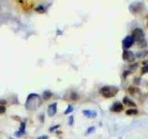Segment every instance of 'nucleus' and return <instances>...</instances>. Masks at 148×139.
I'll use <instances>...</instances> for the list:
<instances>
[{
    "mask_svg": "<svg viewBox=\"0 0 148 139\" xmlns=\"http://www.w3.org/2000/svg\"><path fill=\"white\" fill-rule=\"evenodd\" d=\"M58 127H59V125H56V126H54V127H52V128H50V132L54 131V130H56V128H58Z\"/></svg>",
    "mask_w": 148,
    "mask_h": 139,
    "instance_id": "21",
    "label": "nucleus"
},
{
    "mask_svg": "<svg viewBox=\"0 0 148 139\" xmlns=\"http://www.w3.org/2000/svg\"><path fill=\"white\" fill-rule=\"evenodd\" d=\"M73 111V107L71 106V105H69V107H68V109L65 110V112H64V114H69V113H70V112H72Z\"/></svg>",
    "mask_w": 148,
    "mask_h": 139,
    "instance_id": "14",
    "label": "nucleus"
},
{
    "mask_svg": "<svg viewBox=\"0 0 148 139\" xmlns=\"http://www.w3.org/2000/svg\"><path fill=\"white\" fill-rule=\"evenodd\" d=\"M148 72V64L147 65H144L142 69V73L144 74V73H147Z\"/></svg>",
    "mask_w": 148,
    "mask_h": 139,
    "instance_id": "15",
    "label": "nucleus"
},
{
    "mask_svg": "<svg viewBox=\"0 0 148 139\" xmlns=\"http://www.w3.org/2000/svg\"><path fill=\"white\" fill-rule=\"evenodd\" d=\"M133 43H134V39H133V37L131 36V35H128V36H126L124 38V40L122 41V46H123V48H124L125 50L129 49L130 47L133 45Z\"/></svg>",
    "mask_w": 148,
    "mask_h": 139,
    "instance_id": "5",
    "label": "nucleus"
},
{
    "mask_svg": "<svg viewBox=\"0 0 148 139\" xmlns=\"http://www.w3.org/2000/svg\"><path fill=\"white\" fill-rule=\"evenodd\" d=\"M25 122H22L21 124H20V128H19V130H18V132L16 133V135L17 136H21V135H23V134H25Z\"/></svg>",
    "mask_w": 148,
    "mask_h": 139,
    "instance_id": "11",
    "label": "nucleus"
},
{
    "mask_svg": "<svg viewBox=\"0 0 148 139\" xmlns=\"http://www.w3.org/2000/svg\"><path fill=\"white\" fill-rule=\"evenodd\" d=\"M71 99L72 100H76L77 99V94L76 93H72L71 94Z\"/></svg>",
    "mask_w": 148,
    "mask_h": 139,
    "instance_id": "19",
    "label": "nucleus"
},
{
    "mask_svg": "<svg viewBox=\"0 0 148 139\" xmlns=\"http://www.w3.org/2000/svg\"><path fill=\"white\" fill-rule=\"evenodd\" d=\"M119 92V89L115 86H104L100 89V94L106 98L113 97Z\"/></svg>",
    "mask_w": 148,
    "mask_h": 139,
    "instance_id": "2",
    "label": "nucleus"
},
{
    "mask_svg": "<svg viewBox=\"0 0 148 139\" xmlns=\"http://www.w3.org/2000/svg\"><path fill=\"white\" fill-rule=\"evenodd\" d=\"M143 9H144V7H143V4L142 2H133V3H131V4L130 5L129 7V10L132 14L139 13Z\"/></svg>",
    "mask_w": 148,
    "mask_h": 139,
    "instance_id": "3",
    "label": "nucleus"
},
{
    "mask_svg": "<svg viewBox=\"0 0 148 139\" xmlns=\"http://www.w3.org/2000/svg\"><path fill=\"white\" fill-rule=\"evenodd\" d=\"M131 36L133 37L134 41L140 43V42L143 41V38H144V32H143V31L142 29L136 28L133 32H132V35H131Z\"/></svg>",
    "mask_w": 148,
    "mask_h": 139,
    "instance_id": "4",
    "label": "nucleus"
},
{
    "mask_svg": "<svg viewBox=\"0 0 148 139\" xmlns=\"http://www.w3.org/2000/svg\"><path fill=\"white\" fill-rule=\"evenodd\" d=\"M123 103H124L125 105H127V106L135 107V108H136V104H135L132 100H130L129 97H125L124 98H123Z\"/></svg>",
    "mask_w": 148,
    "mask_h": 139,
    "instance_id": "10",
    "label": "nucleus"
},
{
    "mask_svg": "<svg viewBox=\"0 0 148 139\" xmlns=\"http://www.w3.org/2000/svg\"><path fill=\"white\" fill-rule=\"evenodd\" d=\"M56 109H57V104L56 103H53V104H51L49 105L48 107V109H47V114L48 116H54L56 113Z\"/></svg>",
    "mask_w": 148,
    "mask_h": 139,
    "instance_id": "7",
    "label": "nucleus"
},
{
    "mask_svg": "<svg viewBox=\"0 0 148 139\" xmlns=\"http://www.w3.org/2000/svg\"><path fill=\"white\" fill-rule=\"evenodd\" d=\"M124 72H125V73H124V77H126V75L130 73V71H127V70H126V71H124Z\"/></svg>",
    "mask_w": 148,
    "mask_h": 139,
    "instance_id": "22",
    "label": "nucleus"
},
{
    "mask_svg": "<svg viewBox=\"0 0 148 139\" xmlns=\"http://www.w3.org/2000/svg\"><path fill=\"white\" fill-rule=\"evenodd\" d=\"M146 54H147V52H146V51H144L143 53V51H142V52H140L138 55H137V57H138V58H142V57H144Z\"/></svg>",
    "mask_w": 148,
    "mask_h": 139,
    "instance_id": "18",
    "label": "nucleus"
},
{
    "mask_svg": "<svg viewBox=\"0 0 148 139\" xmlns=\"http://www.w3.org/2000/svg\"><path fill=\"white\" fill-rule=\"evenodd\" d=\"M41 98L40 97L36 95V94H31L27 98V101H26V109H36L38 107L41 105Z\"/></svg>",
    "mask_w": 148,
    "mask_h": 139,
    "instance_id": "1",
    "label": "nucleus"
},
{
    "mask_svg": "<svg viewBox=\"0 0 148 139\" xmlns=\"http://www.w3.org/2000/svg\"><path fill=\"white\" fill-rule=\"evenodd\" d=\"M138 113V110L136 109H127L126 110V114L128 116H132V115H136Z\"/></svg>",
    "mask_w": 148,
    "mask_h": 139,
    "instance_id": "12",
    "label": "nucleus"
},
{
    "mask_svg": "<svg viewBox=\"0 0 148 139\" xmlns=\"http://www.w3.org/2000/svg\"><path fill=\"white\" fill-rule=\"evenodd\" d=\"M47 138H48V136H47V135H41V136L37 137V139H47Z\"/></svg>",
    "mask_w": 148,
    "mask_h": 139,
    "instance_id": "20",
    "label": "nucleus"
},
{
    "mask_svg": "<svg viewBox=\"0 0 148 139\" xmlns=\"http://www.w3.org/2000/svg\"><path fill=\"white\" fill-rule=\"evenodd\" d=\"M74 122V120H73V116H69V125H72Z\"/></svg>",
    "mask_w": 148,
    "mask_h": 139,
    "instance_id": "17",
    "label": "nucleus"
},
{
    "mask_svg": "<svg viewBox=\"0 0 148 139\" xmlns=\"http://www.w3.org/2000/svg\"><path fill=\"white\" fill-rule=\"evenodd\" d=\"M95 130V128L93 127V126H92V127H90V128H88V130H87V132H86V134H91V133H92L93 131Z\"/></svg>",
    "mask_w": 148,
    "mask_h": 139,
    "instance_id": "16",
    "label": "nucleus"
},
{
    "mask_svg": "<svg viewBox=\"0 0 148 139\" xmlns=\"http://www.w3.org/2000/svg\"><path fill=\"white\" fill-rule=\"evenodd\" d=\"M43 97H44V99L47 100V99H49L52 97V93L50 91H45L44 94H43Z\"/></svg>",
    "mask_w": 148,
    "mask_h": 139,
    "instance_id": "13",
    "label": "nucleus"
},
{
    "mask_svg": "<svg viewBox=\"0 0 148 139\" xmlns=\"http://www.w3.org/2000/svg\"><path fill=\"white\" fill-rule=\"evenodd\" d=\"M122 58L123 60L128 61V62H131L135 60V56L134 54L130 50H124L123 51V54H122Z\"/></svg>",
    "mask_w": 148,
    "mask_h": 139,
    "instance_id": "6",
    "label": "nucleus"
},
{
    "mask_svg": "<svg viewBox=\"0 0 148 139\" xmlns=\"http://www.w3.org/2000/svg\"><path fill=\"white\" fill-rule=\"evenodd\" d=\"M122 109H123V105L120 102H115L110 108V110L114 112H120Z\"/></svg>",
    "mask_w": 148,
    "mask_h": 139,
    "instance_id": "8",
    "label": "nucleus"
},
{
    "mask_svg": "<svg viewBox=\"0 0 148 139\" xmlns=\"http://www.w3.org/2000/svg\"><path fill=\"white\" fill-rule=\"evenodd\" d=\"M83 114L88 118H95L96 117V112L92 110H83Z\"/></svg>",
    "mask_w": 148,
    "mask_h": 139,
    "instance_id": "9",
    "label": "nucleus"
}]
</instances>
